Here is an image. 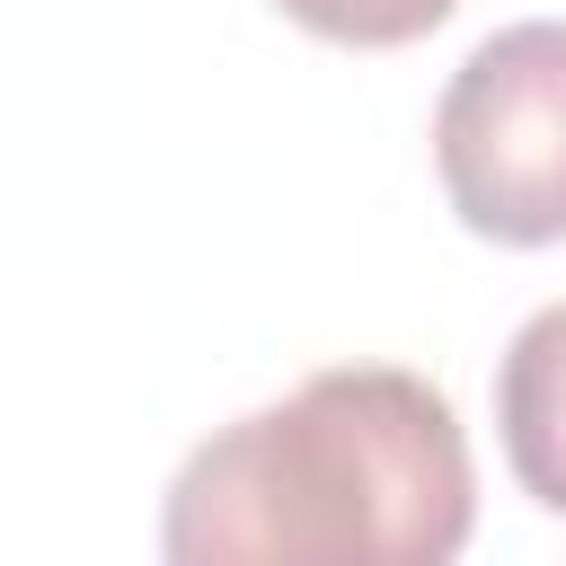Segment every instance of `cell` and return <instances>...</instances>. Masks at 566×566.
<instances>
[{
  "label": "cell",
  "instance_id": "1",
  "mask_svg": "<svg viewBox=\"0 0 566 566\" xmlns=\"http://www.w3.org/2000/svg\"><path fill=\"white\" fill-rule=\"evenodd\" d=\"M478 460L451 398L398 363H336L221 424L168 478V566H451Z\"/></svg>",
  "mask_w": 566,
  "mask_h": 566
},
{
  "label": "cell",
  "instance_id": "2",
  "mask_svg": "<svg viewBox=\"0 0 566 566\" xmlns=\"http://www.w3.org/2000/svg\"><path fill=\"white\" fill-rule=\"evenodd\" d=\"M433 177L495 248L566 239V18L495 27L433 106Z\"/></svg>",
  "mask_w": 566,
  "mask_h": 566
},
{
  "label": "cell",
  "instance_id": "3",
  "mask_svg": "<svg viewBox=\"0 0 566 566\" xmlns=\"http://www.w3.org/2000/svg\"><path fill=\"white\" fill-rule=\"evenodd\" d=\"M495 442L539 513H566V301L531 310L495 363Z\"/></svg>",
  "mask_w": 566,
  "mask_h": 566
},
{
  "label": "cell",
  "instance_id": "4",
  "mask_svg": "<svg viewBox=\"0 0 566 566\" xmlns=\"http://www.w3.org/2000/svg\"><path fill=\"white\" fill-rule=\"evenodd\" d=\"M292 27L327 35V44H354V53H398L416 35H433L460 0H274Z\"/></svg>",
  "mask_w": 566,
  "mask_h": 566
}]
</instances>
